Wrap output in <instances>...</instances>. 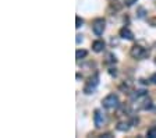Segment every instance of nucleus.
<instances>
[{"label": "nucleus", "mask_w": 156, "mask_h": 138, "mask_svg": "<svg viewBox=\"0 0 156 138\" xmlns=\"http://www.w3.org/2000/svg\"><path fill=\"white\" fill-rule=\"evenodd\" d=\"M93 122H95V127L100 128L103 124H105V122H106L105 115H103L100 110H95V115H93Z\"/></svg>", "instance_id": "obj_5"}, {"label": "nucleus", "mask_w": 156, "mask_h": 138, "mask_svg": "<svg viewBox=\"0 0 156 138\" xmlns=\"http://www.w3.org/2000/svg\"><path fill=\"white\" fill-rule=\"evenodd\" d=\"M82 24H84V20L81 18V17L77 16L75 17V28H77V30H78V28H81V27H82Z\"/></svg>", "instance_id": "obj_13"}, {"label": "nucleus", "mask_w": 156, "mask_h": 138, "mask_svg": "<svg viewBox=\"0 0 156 138\" xmlns=\"http://www.w3.org/2000/svg\"><path fill=\"white\" fill-rule=\"evenodd\" d=\"M137 14H138V18H144V17H145V9H144V7H140Z\"/></svg>", "instance_id": "obj_14"}, {"label": "nucleus", "mask_w": 156, "mask_h": 138, "mask_svg": "<svg viewBox=\"0 0 156 138\" xmlns=\"http://www.w3.org/2000/svg\"><path fill=\"white\" fill-rule=\"evenodd\" d=\"M86 55H88V52H86V50H77V52H75V57L78 60L86 57Z\"/></svg>", "instance_id": "obj_10"}, {"label": "nucleus", "mask_w": 156, "mask_h": 138, "mask_svg": "<svg viewBox=\"0 0 156 138\" xmlns=\"http://www.w3.org/2000/svg\"><path fill=\"white\" fill-rule=\"evenodd\" d=\"M98 84H99V76H98V73H95L92 77H89L88 82L85 84V87H84V92H85L86 95L93 94V91L96 89Z\"/></svg>", "instance_id": "obj_2"}, {"label": "nucleus", "mask_w": 156, "mask_h": 138, "mask_svg": "<svg viewBox=\"0 0 156 138\" xmlns=\"http://www.w3.org/2000/svg\"><path fill=\"white\" fill-rule=\"evenodd\" d=\"M149 24L152 27H156V17H153V18H149Z\"/></svg>", "instance_id": "obj_16"}, {"label": "nucleus", "mask_w": 156, "mask_h": 138, "mask_svg": "<svg viewBox=\"0 0 156 138\" xmlns=\"http://www.w3.org/2000/svg\"><path fill=\"white\" fill-rule=\"evenodd\" d=\"M103 49H105V42H103V41H95V42L92 43V50L93 52L99 53V52H102Z\"/></svg>", "instance_id": "obj_7"}, {"label": "nucleus", "mask_w": 156, "mask_h": 138, "mask_svg": "<svg viewBox=\"0 0 156 138\" xmlns=\"http://www.w3.org/2000/svg\"><path fill=\"white\" fill-rule=\"evenodd\" d=\"M155 64H156V57H155Z\"/></svg>", "instance_id": "obj_19"}, {"label": "nucleus", "mask_w": 156, "mask_h": 138, "mask_svg": "<svg viewBox=\"0 0 156 138\" xmlns=\"http://www.w3.org/2000/svg\"><path fill=\"white\" fill-rule=\"evenodd\" d=\"M128 128H130V123H127V122H121L117 124V130L119 131H127Z\"/></svg>", "instance_id": "obj_9"}, {"label": "nucleus", "mask_w": 156, "mask_h": 138, "mask_svg": "<svg viewBox=\"0 0 156 138\" xmlns=\"http://www.w3.org/2000/svg\"><path fill=\"white\" fill-rule=\"evenodd\" d=\"M80 42H82V36H81V35H77V43H80Z\"/></svg>", "instance_id": "obj_18"}, {"label": "nucleus", "mask_w": 156, "mask_h": 138, "mask_svg": "<svg viewBox=\"0 0 156 138\" xmlns=\"http://www.w3.org/2000/svg\"><path fill=\"white\" fill-rule=\"evenodd\" d=\"M141 108L145 109V110L146 109H151L152 108V101H151V99H145V101H144V105L141 106Z\"/></svg>", "instance_id": "obj_11"}, {"label": "nucleus", "mask_w": 156, "mask_h": 138, "mask_svg": "<svg viewBox=\"0 0 156 138\" xmlns=\"http://www.w3.org/2000/svg\"><path fill=\"white\" fill-rule=\"evenodd\" d=\"M151 82H152V84H156V73L155 74H152V76H151V80H149Z\"/></svg>", "instance_id": "obj_17"}, {"label": "nucleus", "mask_w": 156, "mask_h": 138, "mask_svg": "<svg viewBox=\"0 0 156 138\" xmlns=\"http://www.w3.org/2000/svg\"><path fill=\"white\" fill-rule=\"evenodd\" d=\"M105 28H106V23H105V20L103 18H96V20L93 21L92 24V30L93 32H95V35H102L103 31H105Z\"/></svg>", "instance_id": "obj_4"}, {"label": "nucleus", "mask_w": 156, "mask_h": 138, "mask_svg": "<svg viewBox=\"0 0 156 138\" xmlns=\"http://www.w3.org/2000/svg\"><path fill=\"white\" fill-rule=\"evenodd\" d=\"M102 105H103V108H106V109H116V108H119V105H120L119 96H117L116 94H109L106 98H103Z\"/></svg>", "instance_id": "obj_1"}, {"label": "nucleus", "mask_w": 156, "mask_h": 138, "mask_svg": "<svg viewBox=\"0 0 156 138\" xmlns=\"http://www.w3.org/2000/svg\"><path fill=\"white\" fill-rule=\"evenodd\" d=\"M120 38H123V39H127V41H133L134 39V34L131 32V30L130 28H127V27H124V28H121L119 32Z\"/></svg>", "instance_id": "obj_6"}, {"label": "nucleus", "mask_w": 156, "mask_h": 138, "mask_svg": "<svg viewBox=\"0 0 156 138\" xmlns=\"http://www.w3.org/2000/svg\"><path fill=\"white\" fill-rule=\"evenodd\" d=\"M130 55L134 57V59H144V57H146V55H148V52H146L144 48H141L140 45H134L133 48H131V50H130Z\"/></svg>", "instance_id": "obj_3"}, {"label": "nucleus", "mask_w": 156, "mask_h": 138, "mask_svg": "<svg viewBox=\"0 0 156 138\" xmlns=\"http://www.w3.org/2000/svg\"><path fill=\"white\" fill-rule=\"evenodd\" d=\"M146 95V91L145 89H138V91H134V94H131V98L133 99H140L142 96Z\"/></svg>", "instance_id": "obj_8"}, {"label": "nucleus", "mask_w": 156, "mask_h": 138, "mask_svg": "<svg viewBox=\"0 0 156 138\" xmlns=\"http://www.w3.org/2000/svg\"><path fill=\"white\" fill-rule=\"evenodd\" d=\"M137 2H138V0H124V4H126V6H133V4H135Z\"/></svg>", "instance_id": "obj_15"}, {"label": "nucleus", "mask_w": 156, "mask_h": 138, "mask_svg": "<svg viewBox=\"0 0 156 138\" xmlns=\"http://www.w3.org/2000/svg\"><path fill=\"white\" fill-rule=\"evenodd\" d=\"M146 135L149 138H156V127H152L148 130V133H146Z\"/></svg>", "instance_id": "obj_12"}]
</instances>
